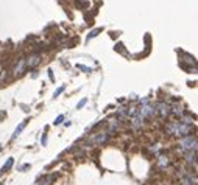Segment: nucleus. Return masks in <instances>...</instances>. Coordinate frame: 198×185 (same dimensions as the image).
Wrapping results in <instances>:
<instances>
[{
	"mask_svg": "<svg viewBox=\"0 0 198 185\" xmlns=\"http://www.w3.org/2000/svg\"><path fill=\"white\" fill-rule=\"evenodd\" d=\"M38 62H39V54H33L25 61V67H35Z\"/></svg>",
	"mask_w": 198,
	"mask_h": 185,
	"instance_id": "20e7f679",
	"label": "nucleus"
},
{
	"mask_svg": "<svg viewBox=\"0 0 198 185\" xmlns=\"http://www.w3.org/2000/svg\"><path fill=\"white\" fill-rule=\"evenodd\" d=\"M156 112H159L161 117L165 118L167 115L170 114V107L165 104V103H158V104H156Z\"/></svg>",
	"mask_w": 198,
	"mask_h": 185,
	"instance_id": "7ed1b4c3",
	"label": "nucleus"
},
{
	"mask_svg": "<svg viewBox=\"0 0 198 185\" xmlns=\"http://www.w3.org/2000/svg\"><path fill=\"white\" fill-rule=\"evenodd\" d=\"M25 125H27V121H22V123H20V125L17 126V129H16V132H14V135H13V137H17V135L20 134V131L25 128Z\"/></svg>",
	"mask_w": 198,
	"mask_h": 185,
	"instance_id": "1a4fd4ad",
	"label": "nucleus"
},
{
	"mask_svg": "<svg viewBox=\"0 0 198 185\" xmlns=\"http://www.w3.org/2000/svg\"><path fill=\"white\" fill-rule=\"evenodd\" d=\"M195 177H192V176H189V177H186L184 179V185H195Z\"/></svg>",
	"mask_w": 198,
	"mask_h": 185,
	"instance_id": "6e6552de",
	"label": "nucleus"
},
{
	"mask_svg": "<svg viewBox=\"0 0 198 185\" xmlns=\"http://www.w3.org/2000/svg\"><path fill=\"white\" fill-rule=\"evenodd\" d=\"M63 90H64V86H61V87L58 89V90H56V92H55V98H56V97H58V95H59L61 92H63Z\"/></svg>",
	"mask_w": 198,
	"mask_h": 185,
	"instance_id": "ddd939ff",
	"label": "nucleus"
},
{
	"mask_svg": "<svg viewBox=\"0 0 198 185\" xmlns=\"http://www.w3.org/2000/svg\"><path fill=\"white\" fill-rule=\"evenodd\" d=\"M159 162H161V165H162V167H164V165H167V163H168V160H167L164 156H161V157H159Z\"/></svg>",
	"mask_w": 198,
	"mask_h": 185,
	"instance_id": "f8f14e48",
	"label": "nucleus"
},
{
	"mask_svg": "<svg viewBox=\"0 0 198 185\" xmlns=\"http://www.w3.org/2000/svg\"><path fill=\"white\" fill-rule=\"evenodd\" d=\"M63 120H64V117H63V115H59V117H58L56 120H55V125H59V123L63 121Z\"/></svg>",
	"mask_w": 198,
	"mask_h": 185,
	"instance_id": "4468645a",
	"label": "nucleus"
},
{
	"mask_svg": "<svg viewBox=\"0 0 198 185\" xmlns=\"http://www.w3.org/2000/svg\"><path fill=\"white\" fill-rule=\"evenodd\" d=\"M24 70H25V59H20L19 64H17L16 68H14V75H22Z\"/></svg>",
	"mask_w": 198,
	"mask_h": 185,
	"instance_id": "39448f33",
	"label": "nucleus"
},
{
	"mask_svg": "<svg viewBox=\"0 0 198 185\" xmlns=\"http://www.w3.org/2000/svg\"><path fill=\"white\" fill-rule=\"evenodd\" d=\"M13 162H14V160H13V159H8V162H6L5 163V167H3V170L6 171V170H10L11 168V165H13Z\"/></svg>",
	"mask_w": 198,
	"mask_h": 185,
	"instance_id": "9b49d317",
	"label": "nucleus"
},
{
	"mask_svg": "<svg viewBox=\"0 0 198 185\" xmlns=\"http://www.w3.org/2000/svg\"><path fill=\"white\" fill-rule=\"evenodd\" d=\"M108 139H109V137L103 132V134H100V135L92 137V142H94V143H105V142H108Z\"/></svg>",
	"mask_w": 198,
	"mask_h": 185,
	"instance_id": "423d86ee",
	"label": "nucleus"
},
{
	"mask_svg": "<svg viewBox=\"0 0 198 185\" xmlns=\"http://www.w3.org/2000/svg\"><path fill=\"white\" fill-rule=\"evenodd\" d=\"M86 101H87V100H81V103H78V107H81V106H84V104H86Z\"/></svg>",
	"mask_w": 198,
	"mask_h": 185,
	"instance_id": "2eb2a0df",
	"label": "nucleus"
},
{
	"mask_svg": "<svg viewBox=\"0 0 198 185\" xmlns=\"http://www.w3.org/2000/svg\"><path fill=\"white\" fill-rule=\"evenodd\" d=\"M180 148L182 151H197V139L192 135H186L184 139L180 140Z\"/></svg>",
	"mask_w": 198,
	"mask_h": 185,
	"instance_id": "f03ea898",
	"label": "nucleus"
},
{
	"mask_svg": "<svg viewBox=\"0 0 198 185\" xmlns=\"http://www.w3.org/2000/svg\"><path fill=\"white\" fill-rule=\"evenodd\" d=\"M186 160L187 162H192L194 165H195V162H197V159H195V151H187L186 153Z\"/></svg>",
	"mask_w": 198,
	"mask_h": 185,
	"instance_id": "0eeeda50",
	"label": "nucleus"
},
{
	"mask_svg": "<svg viewBox=\"0 0 198 185\" xmlns=\"http://www.w3.org/2000/svg\"><path fill=\"white\" fill-rule=\"evenodd\" d=\"M170 112H173L175 115H182V109L180 106H175L173 109H170Z\"/></svg>",
	"mask_w": 198,
	"mask_h": 185,
	"instance_id": "9d476101",
	"label": "nucleus"
},
{
	"mask_svg": "<svg viewBox=\"0 0 198 185\" xmlns=\"http://www.w3.org/2000/svg\"><path fill=\"white\" fill-rule=\"evenodd\" d=\"M167 131L175 135H190L192 132V125H184L181 121H172L167 126Z\"/></svg>",
	"mask_w": 198,
	"mask_h": 185,
	"instance_id": "f257e3e1",
	"label": "nucleus"
}]
</instances>
